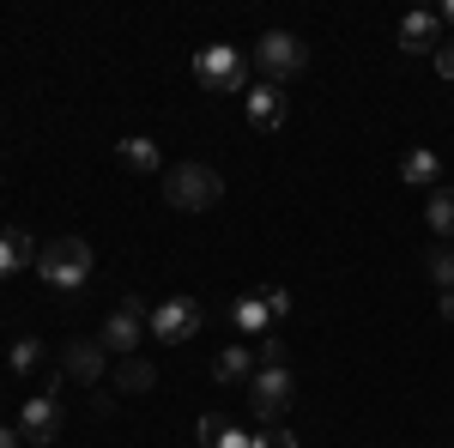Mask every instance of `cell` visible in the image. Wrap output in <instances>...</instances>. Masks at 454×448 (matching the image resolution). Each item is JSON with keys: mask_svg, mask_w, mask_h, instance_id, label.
<instances>
[{"mask_svg": "<svg viewBox=\"0 0 454 448\" xmlns=\"http://www.w3.org/2000/svg\"><path fill=\"white\" fill-rule=\"evenodd\" d=\"M200 443H207V448H254V436H243L231 418L207 413V418H200Z\"/></svg>", "mask_w": 454, "mask_h": 448, "instance_id": "e0dca14e", "label": "cell"}, {"mask_svg": "<svg viewBox=\"0 0 454 448\" xmlns=\"http://www.w3.org/2000/svg\"><path fill=\"white\" fill-rule=\"evenodd\" d=\"M104 364H109V345L104 340H67L61 351V381H79V388H98L104 381Z\"/></svg>", "mask_w": 454, "mask_h": 448, "instance_id": "ba28073f", "label": "cell"}, {"mask_svg": "<svg viewBox=\"0 0 454 448\" xmlns=\"http://www.w3.org/2000/svg\"><path fill=\"white\" fill-rule=\"evenodd\" d=\"M115 388H121V394H152V388H158V370H152L145 358H121V364H115Z\"/></svg>", "mask_w": 454, "mask_h": 448, "instance_id": "ac0fdd59", "label": "cell"}, {"mask_svg": "<svg viewBox=\"0 0 454 448\" xmlns=\"http://www.w3.org/2000/svg\"><path fill=\"white\" fill-rule=\"evenodd\" d=\"M267 364H285V340H261V370Z\"/></svg>", "mask_w": 454, "mask_h": 448, "instance_id": "cb8c5ba5", "label": "cell"}, {"mask_svg": "<svg viewBox=\"0 0 454 448\" xmlns=\"http://www.w3.org/2000/svg\"><path fill=\"white\" fill-rule=\"evenodd\" d=\"M436 310H442V321H454V291H442V297H436Z\"/></svg>", "mask_w": 454, "mask_h": 448, "instance_id": "484cf974", "label": "cell"}, {"mask_svg": "<svg viewBox=\"0 0 454 448\" xmlns=\"http://www.w3.org/2000/svg\"><path fill=\"white\" fill-rule=\"evenodd\" d=\"M36 273H43V285H49V291H79V285L91 279V242H85V237H55V242H43Z\"/></svg>", "mask_w": 454, "mask_h": 448, "instance_id": "6da1fadb", "label": "cell"}, {"mask_svg": "<svg viewBox=\"0 0 454 448\" xmlns=\"http://www.w3.org/2000/svg\"><path fill=\"white\" fill-rule=\"evenodd\" d=\"M267 310H273V321H285V315H291V297H285L279 285H273V291H267Z\"/></svg>", "mask_w": 454, "mask_h": 448, "instance_id": "603a6c76", "label": "cell"}, {"mask_svg": "<svg viewBox=\"0 0 454 448\" xmlns=\"http://www.w3.org/2000/svg\"><path fill=\"white\" fill-rule=\"evenodd\" d=\"M442 25H454V0H449V6H442Z\"/></svg>", "mask_w": 454, "mask_h": 448, "instance_id": "83f0119b", "label": "cell"}, {"mask_svg": "<svg viewBox=\"0 0 454 448\" xmlns=\"http://www.w3.org/2000/svg\"><path fill=\"white\" fill-rule=\"evenodd\" d=\"M115 158H121L134 176H158V170H164V152H158L145 134H128L121 145H115Z\"/></svg>", "mask_w": 454, "mask_h": 448, "instance_id": "4fadbf2b", "label": "cell"}, {"mask_svg": "<svg viewBox=\"0 0 454 448\" xmlns=\"http://www.w3.org/2000/svg\"><path fill=\"white\" fill-rule=\"evenodd\" d=\"M400 182H406V188H424V194L442 188V158H436L430 145H412V152L400 158Z\"/></svg>", "mask_w": 454, "mask_h": 448, "instance_id": "8fae6325", "label": "cell"}, {"mask_svg": "<svg viewBox=\"0 0 454 448\" xmlns=\"http://www.w3.org/2000/svg\"><path fill=\"white\" fill-rule=\"evenodd\" d=\"M164 200H170L176 212H207L224 200V176L212 170V164H176L170 176H164Z\"/></svg>", "mask_w": 454, "mask_h": 448, "instance_id": "7a4b0ae2", "label": "cell"}, {"mask_svg": "<svg viewBox=\"0 0 454 448\" xmlns=\"http://www.w3.org/2000/svg\"><path fill=\"white\" fill-rule=\"evenodd\" d=\"M424 224H430V237L436 242H454V188H430V200H424Z\"/></svg>", "mask_w": 454, "mask_h": 448, "instance_id": "5bb4252c", "label": "cell"}, {"mask_svg": "<svg viewBox=\"0 0 454 448\" xmlns=\"http://www.w3.org/2000/svg\"><path fill=\"white\" fill-rule=\"evenodd\" d=\"M145 327H152V340L182 345V340H194V334L207 327V303H200V297H164L158 310L145 315Z\"/></svg>", "mask_w": 454, "mask_h": 448, "instance_id": "3957f363", "label": "cell"}, {"mask_svg": "<svg viewBox=\"0 0 454 448\" xmlns=\"http://www.w3.org/2000/svg\"><path fill=\"white\" fill-rule=\"evenodd\" d=\"M43 248H31V237L25 231H0V279H12L19 267H31Z\"/></svg>", "mask_w": 454, "mask_h": 448, "instance_id": "9a60e30c", "label": "cell"}, {"mask_svg": "<svg viewBox=\"0 0 454 448\" xmlns=\"http://www.w3.org/2000/svg\"><path fill=\"white\" fill-rule=\"evenodd\" d=\"M19 436L49 448L55 436H61V400H55V394H31L25 413H19Z\"/></svg>", "mask_w": 454, "mask_h": 448, "instance_id": "9c48e42d", "label": "cell"}, {"mask_svg": "<svg viewBox=\"0 0 454 448\" xmlns=\"http://www.w3.org/2000/svg\"><path fill=\"white\" fill-rule=\"evenodd\" d=\"M424 273L436 279V291H454V242H430L424 248Z\"/></svg>", "mask_w": 454, "mask_h": 448, "instance_id": "ffe728a7", "label": "cell"}, {"mask_svg": "<svg viewBox=\"0 0 454 448\" xmlns=\"http://www.w3.org/2000/svg\"><path fill=\"white\" fill-rule=\"evenodd\" d=\"M436 73H442V79H454V43H442V49H436Z\"/></svg>", "mask_w": 454, "mask_h": 448, "instance_id": "d4e9b609", "label": "cell"}, {"mask_svg": "<svg viewBox=\"0 0 454 448\" xmlns=\"http://www.w3.org/2000/svg\"><path fill=\"white\" fill-rule=\"evenodd\" d=\"M297 400V376L285 370V364H267V370H254L248 376V406H254V418L261 424H273V418H285V406Z\"/></svg>", "mask_w": 454, "mask_h": 448, "instance_id": "277c9868", "label": "cell"}, {"mask_svg": "<svg viewBox=\"0 0 454 448\" xmlns=\"http://www.w3.org/2000/svg\"><path fill=\"white\" fill-rule=\"evenodd\" d=\"M254 55H261V73H267L273 85H285V79H297V73L309 67V49H303V36H291V31H261Z\"/></svg>", "mask_w": 454, "mask_h": 448, "instance_id": "5b68a950", "label": "cell"}, {"mask_svg": "<svg viewBox=\"0 0 454 448\" xmlns=\"http://www.w3.org/2000/svg\"><path fill=\"white\" fill-rule=\"evenodd\" d=\"M254 448H297V436H291V430H279V424H273V430H261V436H254Z\"/></svg>", "mask_w": 454, "mask_h": 448, "instance_id": "7402d4cb", "label": "cell"}, {"mask_svg": "<svg viewBox=\"0 0 454 448\" xmlns=\"http://www.w3.org/2000/svg\"><path fill=\"white\" fill-rule=\"evenodd\" d=\"M237 334H243V340H254V334H261V340H267V327H273V310H267V297H243V303H237Z\"/></svg>", "mask_w": 454, "mask_h": 448, "instance_id": "d6986e66", "label": "cell"}, {"mask_svg": "<svg viewBox=\"0 0 454 448\" xmlns=\"http://www.w3.org/2000/svg\"><path fill=\"white\" fill-rule=\"evenodd\" d=\"M248 122L254 128H279L285 122V85H273V79L248 85Z\"/></svg>", "mask_w": 454, "mask_h": 448, "instance_id": "7c38bea8", "label": "cell"}, {"mask_svg": "<svg viewBox=\"0 0 454 448\" xmlns=\"http://www.w3.org/2000/svg\"><path fill=\"white\" fill-rule=\"evenodd\" d=\"M194 79H200L207 91H243V85H248L243 55H237L231 43H207V49L194 55Z\"/></svg>", "mask_w": 454, "mask_h": 448, "instance_id": "8992f818", "label": "cell"}, {"mask_svg": "<svg viewBox=\"0 0 454 448\" xmlns=\"http://www.w3.org/2000/svg\"><path fill=\"white\" fill-rule=\"evenodd\" d=\"M0 448H19V430L12 424H0Z\"/></svg>", "mask_w": 454, "mask_h": 448, "instance_id": "4316f807", "label": "cell"}, {"mask_svg": "<svg viewBox=\"0 0 454 448\" xmlns=\"http://www.w3.org/2000/svg\"><path fill=\"white\" fill-rule=\"evenodd\" d=\"M248 376H254V351H248V345H224L218 364H212V381L231 388V381H248Z\"/></svg>", "mask_w": 454, "mask_h": 448, "instance_id": "2e32d148", "label": "cell"}, {"mask_svg": "<svg viewBox=\"0 0 454 448\" xmlns=\"http://www.w3.org/2000/svg\"><path fill=\"white\" fill-rule=\"evenodd\" d=\"M400 49L406 55H436L442 49V12H406L400 19Z\"/></svg>", "mask_w": 454, "mask_h": 448, "instance_id": "30bf717a", "label": "cell"}, {"mask_svg": "<svg viewBox=\"0 0 454 448\" xmlns=\"http://www.w3.org/2000/svg\"><path fill=\"white\" fill-rule=\"evenodd\" d=\"M6 364H12L19 376H31L36 364H43V345H36V340H12V351H6Z\"/></svg>", "mask_w": 454, "mask_h": 448, "instance_id": "44dd1931", "label": "cell"}, {"mask_svg": "<svg viewBox=\"0 0 454 448\" xmlns=\"http://www.w3.org/2000/svg\"><path fill=\"white\" fill-rule=\"evenodd\" d=\"M145 303L140 297H121L115 310H109V321H104V345L115 351V358H134V345L145 340Z\"/></svg>", "mask_w": 454, "mask_h": 448, "instance_id": "52a82bcc", "label": "cell"}]
</instances>
